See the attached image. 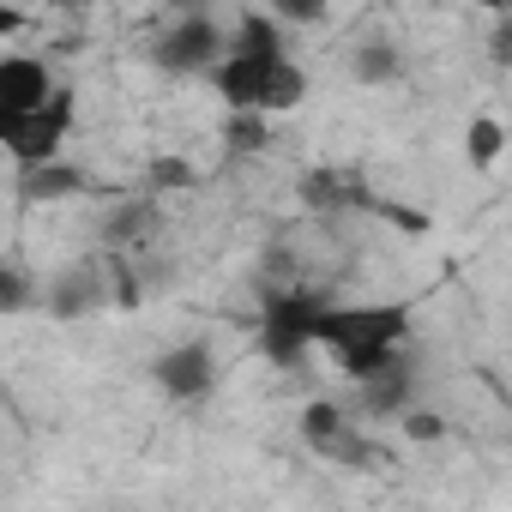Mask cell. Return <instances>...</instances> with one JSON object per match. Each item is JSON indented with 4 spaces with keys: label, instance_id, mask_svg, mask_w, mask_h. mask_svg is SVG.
Segmentation results:
<instances>
[{
    "label": "cell",
    "instance_id": "1",
    "mask_svg": "<svg viewBox=\"0 0 512 512\" xmlns=\"http://www.w3.org/2000/svg\"><path fill=\"white\" fill-rule=\"evenodd\" d=\"M410 326H416L410 302H326L314 326V350H332L338 374L362 380L410 344Z\"/></svg>",
    "mask_w": 512,
    "mask_h": 512
},
{
    "label": "cell",
    "instance_id": "2",
    "mask_svg": "<svg viewBox=\"0 0 512 512\" xmlns=\"http://www.w3.org/2000/svg\"><path fill=\"white\" fill-rule=\"evenodd\" d=\"M223 97L229 115H290L308 103V73L290 61V55H223L211 73H205Z\"/></svg>",
    "mask_w": 512,
    "mask_h": 512
},
{
    "label": "cell",
    "instance_id": "3",
    "mask_svg": "<svg viewBox=\"0 0 512 512\" xmlns=\"http://www.w3.org/2000/svg\"><path fill=\"white\" fill-rule=\"evenodd\" d=\"M326 290L308 284H272L260 290V356L272 368H302L314 356V326L326 314Z\"/></svg>",
    "mask_w": 512,
    "mask_h": 512
},
{
    "label": "cell",
    "instance_id": "4",
    "mask_svg": "<svg viewBox=\"0 0 512 512\" xmlns=\"http://www.w3.org/2000/svg\"><path fill=\"white\" fill-rule=\"evenodd\" d=\"M302 446L320 452L326 464H344V470H374L380 464V446L368 440V428L344 404H332V398H314L302 410Z\"/></svg>",
    "mask_w": 512,
    "mask_h": 512
},
{
    "label": "cell",
    "instance_id": "5",
    "mask_svg": "<svg viewBox=\"0 0 512 512\" xmlns=\"http://www.w3.org/2000/svg\"><path fill=\"white\" fill-rule=\"evenodd\" d=\"M151 61H157L163 73H181V79L211 73V67L223 61V25H217L211 13H181V19L151 43Z\"/></svg>",
    "mask_w": 512,
    "mask_h": 512
},
{
    "label": "cell",
    "instance_id": "6",
    "mask_svg": "<svg viewBox=\"0 0 512 512\" xmlns=\"http://www.w3.org/2000/svg\"><path fill=\"white\" fill-rule=\"evenodd\" d=\"M73 115H79V109H73V91H67V85H55V97H49L31 121H19L0 145L13 151V163H19V169L61 163V145H67V133H73Z\"/></svg>",
    "mask_w": 512,
    "mask_h": 512
},
{
    "label": "cell",
    "instance_id": "7",
    "mask_svg": "<svg viewBox=\"0 0 512 512\" xmlns=\"http://www.w3.org/2000/svg\"><path fill=\"white\" fill-rule=\"evenodd\" d=\"M151 386H157L163 398H175V404H205L211 386H217V350H211L205 338H187V344L163 350V356L151 362Z\"/></svg>",
    "mask_w": 512,
    "mask_h": 512
},
{
    "label": "cell",
    "instance_id": "8",
    "mask_svg": "<svg viewBox=\"0 0 512 512\" xmlns=\"http://www.w3.org/2000/svg\"><path fill=\"white\" fill-rule=\"evenodd\" d=\"M55 97V73L43 55H0V139L19 121H31Z\"/></svg>",
    "mask_w": 512,
    "mask_h": 512
},
{
    "label": "cell",
    "instance_id": "9",
    "mask_svg": "<svg viewBox=\"0 0 512 512\" xmlns=\"http://www.w3.org/2000/svg\"><path fill=\"white\" fill-rule=\"evenodd\" d=\"M356 404L368 422H398L404 410H416V368H410V350L386 356L374 374L356 380Z\"/></svg>",
    "mask_w": 512,
    "mask_h": 512
},
{
    "label": "cell",
    "instance_id": "10",
    "mask_svg": "<svg viewBox=\"0 0 512 512\" xmlns=\"http://www.w3.org/2000/svg\"><path fill=\"white\" fill-rule=\"evenodd\" d=\"M79 193H91V175L73 169L67 157H61V163L19 169V199H25V205H55V199H79Z\"/></svg>",
    "mask_w": 512,
    "mask_h": 512
},
{
    "label": "cell",
    "instance_id": "11",
    "mask_svg": "<svg viewBox=\"0 0 512 512\" xmlns=\"http://www.w3.org/2000/svg\"><path fill=\"white\" fill-rule=\"evenodd\" d=\"M302 199H308L314 211H368V205H374V193H368L362 181H350V175H332V169H314V175H302Z\"/></svg>",
    "mask_w": 512,
    "mask_h": 512
},
{
    "label": "cell",
    "instance_id": "12",
    "mask_svg": "<svg viewBox=\"0 0 512 512\" xmlns=\"http://www.w3.org/2000/svg\"><path fill=\"white\" fill-rule=\"evenodd\" d=\"M157 229V199H115V211L103 217V241L109 247H145V235Z\"/></svg>",
    "mask_w": 512,
    "mask_h": 512
},
{
    "label": "cell",
    "instance_id": "13",
    "mask_svg": "<svg viewBox=\"0 0 512 512\" xmlns=\"http://www.w3.org/2000/svg\"><path fill=\"white\" fill-rule=\"evenodd\" d=\"M350 73H356L362 85H392V79L404 73V49H398V43H386V37H368V43H356Z\"/></svg>",
    "mask_w": 512,
    "mask_h": 512
},
{
    "label": "cell",
    "instance_id": "14",
    "mask_svg": "<svg viewBox=\"0 0 512 512\" xmlns=\"http://www.w3.org/2000/svg\"><path fill=\"white\" fill-rule=\"evenodd\" d=\"M500 151H506V127H500L494 115H476V121L464 127V157H470L476 169H494Z\"/></svg>",
    "mask_w": 512,
    "mask_h": 512
},
{
    "label": "cell",
    "instance_id": "15",
    "mask_svg": "<svg viewBox=\"0 0 512 512\" xmlns=\"http://www.w3.org/2000/svg\"><path fill=\"white\" fill-rule=\"evenodd\" d=\"M49 308L61 314V320H73V314H85V308H97V272L85 266V272H67L61 284H55V296H49Z\"/></svg>",
    "mask_w": 512,
    "mask_h": 512
},
{
    "label": "cell",
    "instance_id": "16",
    "mask_svg": "<svg viewBox=\"0 0 512 512\" xmlns=\"http://www.w3.org/2000/svg\"><path fill=\"white\" fill-rule=\"evenodd\" d=\"M193 181H199L193 163L175 157V151H163V157H151V169H145V199H157V193H181V187H193Z\"/></svg>",
    "mask_w": 512,
    "mask_h": 512
},
{
    "label": "cell",
    "instance_id": "17",
    "mask_svg": "<svg viewBox=\"0 0 512 512\" xmlns=\"http://www.w3.org/2000/svg\"><path fill=\"white\" fill-rule=\"evenodd\" d=\"M37 302V278L19 260H0V314H25Z\"/></svg>",
    "mask_w": 512,
    "mask_h": 512
},
{
    "label": "cell",
    "instance_id": "18",
    "mask_svg": "<svg viewBox=\"0 0 512 512\" xmlns=\"http://www.w3.org/2000/svg\"><path fill=\"white\" fill-rule=\"evenodd\" d=\"M223 145H229L235 157L266 151V145H272V121H260V115H229V127H223Z\"/></svg>",
    "mask_w": 512,
    "mask_h": 512
},
{
    "label": "cell",
    "instance_id": "19",
    "mask_svg": "<svg viewBox=\"0 0 512 512\" xmlns=\"http://www.w3.org/2000/svg\"><path fill=\"white\" fill-rule=\"evenodd\" d=\"M272 19L278 25H314V19H326V7H314V0H278Z\"/></svg>",
    "mask_w": 512,
    "mask_h": 512
},
{
    "label": "cell",
    "instance_id": "20",
    "mask_svg": "<svg viewBox=\"0 0 512 512\" xmlns=\"http://www.w3.org/2000/svg\"><path fill=\"white\" fill-rule=\"evenodd\" d=\"M398 422H404V434H416V440H440V434H446V422H440L434 410H404Z\"/></svg>",
    "mask_w": 512,
    "mask_h": 512
},
{
    "label": "cell",
    "instance_id": "21",
    "mask_svg": "<svg viewBox=\"0 0 512 512\" xmlns=\"http://www.w3.org/2000/svg\"><path fill=\"white\" fill-rule=\"evenodd\" d=\"M25 25H31V19H25L19 7H0V43H7V37H19Z\"/></svg>",
    "mask_w": 512,
    "mask_h": 512
}]
</instances>
